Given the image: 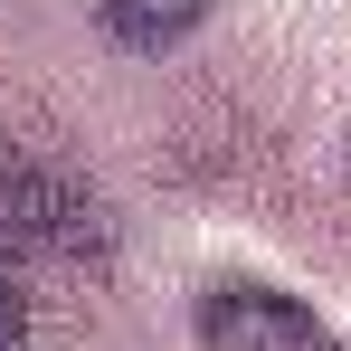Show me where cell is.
Returning <instances> with one entry per match:
<instances>
[{
  "label": "cell",
  "instance_id": "obj_3",
  "mask_svg": "<svg viewBox=\"0 0 351 351\" xmlns=\"http://www.w3.org/2000/svg\"><path fill=\"white\" fill-rule=\"evenodd\" d=\"M29 342V294H19V276H10V256H0V351Z\"/></svg>",
  "mask_w": 351,
  "mask_h": 351
},
{
  "label": "cell",
  "instance_id": "obj_1",
  "mask_svg": "<svg viewBox=\"0 0 351 351\" xmlns=\"http://www.w3.org/2000/svg\"><path fill=\"white\" fill-rule=\"evenodd\" d=\"M199 332H209V351H342L294 294H266V285H219L199 304Z\"/></svg>",
  "mask_w": 351,
  "mask_h": 351
},
{
  "label": "cell",
  "instance_id": "obj_2",
  "mask_svg": "<svg viewBox=\"0 0 351 351\" xmlns=\"http://www.w3.org/2000/svg\"><path fill=\"white\" fill-rule=\"evenodd\" d=\"M190 19H199V0H105V29L133 38V48H162V38H180Z\"/></svg>",
  "mask_w": 351,
  "mask_h": 351
}]
</instances>
